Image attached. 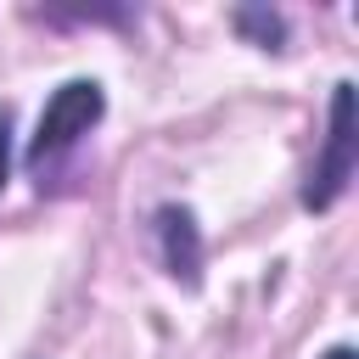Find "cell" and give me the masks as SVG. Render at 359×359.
<instances>
[{
    "instance_id": "6da1fadb",
    "label": "cell",
    "mask_w": 359,
    "mask_h": 359,
    "mask_svg": "<svg viewBox=\"0 0 359 359\" xmlns=\"http://www.w3.org/2000/svg\"><path fill=\"white\" fill-rule=\"evenodd\" d=\"M353 168H359V129H353V84L337 79L331 84V123H325V146L309 168V185H303V208L309 213H331L348 185H353Z\"/></svg>"
},
{
    "instance_id": "7a4b0ae2",
    "label": "cell",
    "mask_w": 359,
    "mask_h": 359,
    "mask_svg": "<svg viewBox=\"0 0 359 359\" xmlns=\"http://www.w3.org/2000/svg\"><path fill=\"white\" fill-rule=\"evenodd\" d=\"M101 112H107V90H101L95 79H67V84H56L50 101H45V112H39V123H34L28 163L45 168L50 157L73 151V146L101 123Z\"/></svg>"
},
{
    "instance_id": "3957f363",
    "label": "cell",
    "mask_w": 359,
    "mask_h": 359,
    "mask_svg": "<svg viewBox=\"0 0 359 359\" xmlns=\"http://www.w3.org/2000/svg\"><path fill=\"white\" fill-rule=\"evenodd\" d=\"M157 247H163V269L168 280H180L185 292L202 286V264H208V247H202V224L185 202H163L157 208Z\"/></svg>"
},
{
    "instance_id": "277c9868",
    "label": "cell",
    "mask_w": 359,
    "mask_h": 359,
    "mask_svg": "<svg viewBox=\"0 0 359 359\" xmlns=\"http://www.w3.org/2000/svg\"><path fill=\"white\" fill-rule=\"evenodd\" d=\"M236 28L258 45V50H286V17L280 11H264V6H241L236 11Z\"/></svg>"
},
{
    "instance_id": "5b68a950",
    "label": "cell",
    "mask_w": 359,
    "mask_h": 359,
    "mask_svg": "<svg viewBox=\"0 0 359 359\" xmlns=\"http://www.w3.org/2000/svg\"><path fill=\"white\" fill-rule=\"evenodd\" d=\"M6 180H11V118L0 112V191H6Z\"/></svg>"
},
{
    "instance_id": "8992f818",
    "label": "cell",
    "mask_w": 359,
    "mask_h": 359,
    "mask_svg": "<svg viewBox=\"0 0 359 359\" xmlns=\"http://www.w3.org/2000/svg\"><path fill=\"white\" fill-rule=\"evenodd\" d=\"M325 359H353V348H348V342H337V348H331Z\"/></svg>"
}]
</instances>
